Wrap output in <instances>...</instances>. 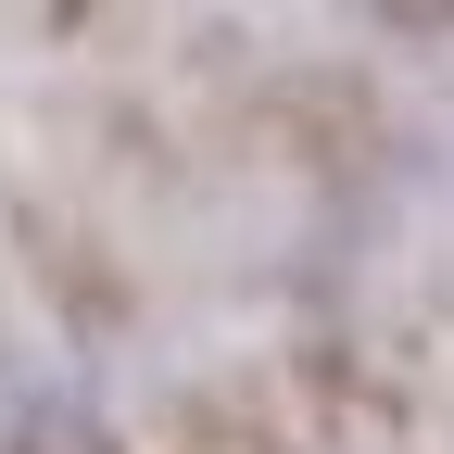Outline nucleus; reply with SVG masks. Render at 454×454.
<instances>
[]
</instances>
